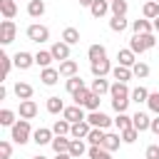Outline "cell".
Masks as SVG:
<instances>
[{"label":"cell","mask_w":159,"mask_h":159,"mask_svg":"<svg viewBox=\"0 0 159 159\" xmlns=\"http://www.w3.org/2000/svg\"><path fill=\"white\" fill-rule=\"evenodd\" d=\"M10 139L15 142V144H27V142H32V129H30V119H17L12 127H10Z\"/></svg>","instance_id":"6da1fadb"},{"label":"cell","mask_w":159,"mask_h":159,"mask_svg":"<svg viewBox=\"0 0 159 159\" xmlns=\"http://www.w3.org/2000/svg\"><path fill=\"white\" fill-rule=\"evenodd\" d=\"M154 45H157L154 32H147V35H132V40H129V50H132L134 55H142V52L152 50Z\"/></svg>","instance_id":"7a4b0ae2"},{"label":"cell","mask_w":159,"mask_h":159,"mask_svg":"<svg viewBox=\"0 0 159 159\" xmlns=\"http://www.w3.org/2000/svg\"><path fill=\"white\" fill-rule=\"evenodd\" d=\"M27 40L42 45V42L50 40V30H47L45 25H40V22H32V25H27Z\"/></svg>","instance_id":"3957f363"},{"label":"cell","mask_w":159,"mask_h":159,"mask_svg":"<svg viewBox=\"0 0 159 159\" xmlns=\"http://www.w3.org/2000/svg\"><path fill=\"white\" fill-rule=\"evenodd\" d=\"M87 122H89V127H92V129H107L114 119H109L104 112H99V109H97V112H89V114H87Z\"/></svg>","instance_id":"277c9868"},{"label":"cell","mask_w":159,"mask_h":159,"mask_svg":"<svg viewBox=\"0 0 159 159\" xmlns=\"http://www.w3.org/2000/svg\"><path fill=\"white\" fill-rule=\"evenodd\" d=\"M15 32H17V27H15L12 20H2L0 22V42L2 45H10L15 40Z\"/></svg>","instance_id":"5b68a950"},{"label":"cell","mask_w":159,"mask_h":159,"mask_svg":"<svg viewBox=\"0 0 159 159\" xmlns=\"http://www.w3.org/2000/svg\"><path fill=\"white\" fill-rule=\"evenodd\" d=\"M62 119H67L70 124H75V122H84V119H87V114H84V107H77V104H72V107H65V112H62Z\"/></svg>","instance_id":"8992f818"},{"label":"cell","mask_w":159,"mask_h":159,"mask_svg":"<svg viewBox=\"0 0 159 159\" xmlns=\"http://www.w3.org/2000/svg\"><path fill=\"white\" fill-rule=\"evenodd\" d=\"M89 72L94 77H107V75H112V62L107 57L104 60H97V62H89Z\"/></svg>","instance_id":"52a82bcc"},{"label":"cell","mask_w":159,"mask_h":159,"mask_svg":"<svg viewBox=\"0 0 159 159\" xmlns=\"http://www.w3.org/2000/svg\"><path fill=\"white\" fill-rule=\"evenodd\" d=\"M12 62H15V67H17V70H30V67L35 65V55H30V52L20 50V52H15Z\"/></svg>","instance_id":"ba28073f"},{"label":"cell","mask_w":159,"mask_h":159,"mask_svg":"<svg viewBox=\"0 0 159 159\" xmlns=\"http://www.w3.org/2000/svg\"><path fill=\"white\" fill-rule=\"evenodd\" d=\"M52 139H55V132L47 129V127H40V129L32 132V142H35L37 147H42V144H52Z\"/></svg>","instance_id":"9c48e42d"},{"label":"cell","mask_w":159,"mask_h":159,"mask_svg":"<svg viewBox=\"0 0 159 159\" xmlns=\"http://www.w3.org/2000/svg\"><path fill=\"white\" fill-rule=\"evenodd\" d=\"M132 127H134L137 132H147V129L152 127L149 114H147V112H137V114H132Z\"/></svg>","instance_id":"30bf717a"},{"label":"cell","mask_w":159,"mask_h":159,"mask_svg":"<svg viewBox=\"0 0 159 159\" xmlns=\"http://www.w3.org/2000/svg\"><path fill=\"white\" fill-rule=\"evenodd\" d=\"M89 132H92V127H89V122L84 119V122H75V124H72L70 137H72V139H87Z\"/></svg>","instance_id":"8fae6325"},{"label":"cell","mask_w":159,"mask_h":159,"mask_svg":"<svg viewBox=\"0 0 159 159\" xmlns=\"http://www.w3.org/2000/svg\"><path fill=\"white\" fill-rule=\"evenodd\" d=\"M50 52H52V57L55 60H60V62H65V60H70V45L67 42H55L52 47H50Z\"/></svg>","instance_id":"7c38bea8"},{"label":"cell","mask_w":159,"mask_h":159,"mask_svg":"<svg viewBox=\"0 0 159 159\" xmlns=\"http://www.w3.org/2000/svg\"><path fill=\"white\" fill-rule=\"evenodd\" d=\"M60 77H62V75H60V70H55V67H45V70L40 72V80H42V84H47V87L57 84Z\"/></svg>","instance_id":"4fadbf2b"},{"label":"cell","mask_w":159,"mask_h":159,"mask_svg":"<svg viewBox=\"0 0 159 159\" xmlns=\"http://www.w3.org/2000/svg\"><path fill=\"white\" fill-rule=\"evenodd\" d=\"M109 94H112V99H129V97H132L127 82H114L112 89H109Z\"/></svg>","instance_id":"5bb4252c"},{"label":"cell","mask_w":159,"mask_h":159,"mask_svg":"<svg viewBox=\"0 0 159 159\" xmlns=\"http://www.w3.org/2000/svg\"><path fill=\"white\" fill-rule=\"evenodd\" d=\"M109 10H112V2H109V0H94V2H92V7H89L92 17H104Z\"/></svg>","instance_id":"9a60e30c"},{"label":"cell","mask_w":159,"mask_h":159,"mask_svg":"<svg viewBox=\"0 0 159 159\" xmlns=\"http://www.w3.org/2000/svg\"><path fill=\"white\" fill-rule=\"evenodd\" d=\"M37 114V104L32 99H22L20 102V119H32Z\"/></svg>","instance_id":"2e32d148"},{"label":"cell","mask_w":159,"mask_h":159,"mask_svg":"<svg viewBox=\"0 0 159 159\" xmlns=\"http://www.w3.org/2000/svg\"><path fill=\"white\" fill-rule=\"evenodd\" d=\"M45 10H47L45 0H30V2H27V15H30V17H35V20H37V17H42V15H45Z\"/></svg>","instance_id":"e0dca14e"},{"label":"cell","mask_w":159,"mask_h":159,"mask_svg":"<svg viewBox=\"0 0 159 159\" xmlns=\"http://www.w3.org/2000/svg\"><path fill=\"white\" fill-rule=\"evenodd\" d=\"M132 30H134V35H147V32H154V22L152 20H134L132 22Z\"/></svg>","instance_id":"ac0fdd59"},{"label":"cell","mask_w":159,"mask_h":159,"mask_svg":"<svg viewBox=\"0 0 159 159\" xmlns=\"http://www.w3.org/2000/svg\"><path fill=\"white\" fill-rule=\"evenodd\" d=\"M87 57H89V62L104 60V57H107V47H104V45H99V42H94V45H89V50H87Z\"/></svg>","instance_id":"d6986e66"},{"label":"cell","mask_w":159,"mask_h":159,"mask_svg":"<svg viewBox=\"0 0 159 159\" xmlns=\"http://www.w3.org/2000/svg\"><path fill=\"white\" fill-rule=\"evenodd\" d=\"M117 60H119L122 67H134V65H137V55H134L129 47H127V50H119V52H117Z\"/></svg>","instance_id":"ffe728a7"},{"label":"cell","mask_w":159,"mask_h":159,"mask_svg":"<svg viewBox=\"0 0 159 159\" xmlns=\"http://www.w3.org/2000/svg\"><path fill=\"white\" fill-rule=\"evenodd\" d=\"M112 77H114L117 82H129V80L134 77V72H132V67H122V65H117V67H112Z\"/></svg>","instance_id":"44dd1931"},{"label":"cell","mask_w":159,"mask_h":159,"mask_svg":"<svg viewBox=\"0 0 159 159\" xmlns=\"http://www.w3.org/2000/svg\"><path fill=\"white\" fill-rule=\"evenodd\" d=\"M89 89H92V92H94L97 97H102V94H107V92L112 89V84H109V82H107L104 77H94V80H92V87H89Z\"/></svg>","instance_id":"7402d4cb"},{"label":"cell","mask_w":159,"mask_h":159,"mask_svg":"<svg viewBox=\"0 0 159 159\" xmlns=\"http://www.w3.org/2000/svg\"><path fill=\"white\" fill-rule=\"evenodd\" d=\"M12 92H15V97H17L20 102H22V99H30V97H32V84H27V82H15Z\"/></svg>","instance_id":"603a6c76"},{"label":"cell","mask_w":159,"mask_h":159,"mask_svg":"<svg viewBox=\"0 0 159 159\" xmlns=\"http://www.w3.org/2000/svg\"><path fill=\"white\" fill-rule=\"evenodd\" d=\"M142 15H144L147 20H157V17H159V2H157V0H147V2L142 5Z\"/></svg>","instance_id":"cb8c5ba5"},{"label":"cell","mask_w":159,"mask_h":159,"mask_svg":"<svg viewBox=\"0 0 159 159\" xmlns=\"http://www.w3.org/2000/svg\"><path fill=\"white\" fill-rule=\"evenodd\" d=\"M0 12L5 20H12L17 15V2L15 0H0Z\"/></svg>","instance_id":"d4e9b609"},{"label":"cell","mask_w":159,"mask_h":159,"mask_svg":"<svg viewBox=\"0 0 159 159\" xmlns=\"http://www.w3.org/2000/svg\"><path fill=\"white\" fill-rule=\"evenodd\" d=\"M119 144H122V134H114V132H107V137H104V149L107 152H117L119 149Z\"/></svg>","instance_id":"484cf974"},{"label":"cell","mask_w":159,"mask_h":159,"mask_svg":"<svg viewBox=\"0 0 159 159\" xmlns=\"http://www.w3.org/2000/svg\"><path fill=\"white\" fill-rule=\"evenodd\" d=\"M77 70H80V67H77V62H75V60H65V62H60V75H62V77H67V80H70V77H75V75H77Z\"/></svg>","instance_id":"4316f807"},{"label":"cell","mask_w":159,"mask_h":159,"mask_svg":"<svg viewBox=\"0 0 159 159\" xmlns=\"http://www.w3.org/2000/svg\"><path fill=\"white\" fill-rule=\"evenodd\" d=\"M70 144H72V137L67 139V137H55L52 139V149H55V154H62V152H70Z\"/></svg>","instance_id":"83f0119b"},{"label":"cell","mask_w":159,"mask_h":159,"mask_svg":"<svg viewBox=\"0 0 159 159\" xmlns=\"http://www.w3.org/2000/svg\"><path fill=\"white\" fill-rule=\"evenodd\" d=\"M52 60H55V57H52V52H50V50H37V52H35V65H40L42 70H45V67H50V62H52Z\"/></svg>","instance_id":"f1b7e54d"},{"label":"cell","mask_w":159,"mask_h":159,"mask_svg":"<svg viewBox=\"0 0 159 159\" xmlns=\"http://www.w3.org/2000/svg\"><path fill=\"white\" fill-rule=\"evenodd\" d=\"M104 137H107L104 129H92V132L87 134V142H89V147H102V144H104Z\"/></svg>","instance_id":"f546056e"},{"label":"cell","mask_w":159,"mask_h":159,"mask_svg":"<svg viewBox=\"0 0 159 159\" xmlns=\"http://www.w3.org/2000/svg\"><path fill=\"white\" fill-rule=\"evenodd\" d=\"M129 27V22H127V17H119V15H112V20H109V30L112 32H124Z\"/></svg>","instance_id":"4dcf8cb0"},{"label":"cell","mask_w":159,"mask_h":159,"mask_svg":"<svg viewBox=\"0 0 159 159\" xmlns=\"http://www.w3.org/2000/svg\"><path fill=\"white\" fill-rule=\"evenodd\" d=\"M62 42H67L70 47L77 45V42H80V30H77V27H65V32H62Z\"/></svg>","instance_id":"1f68e13d"},{"label":"cell","mask_w":159,"mask_h":159,"mask_svg":"<svg viewBox=\"0 0 159 159\" xmlns=\"http://www.w3.org/2000/svg\"><path fill=\"white\" fill-rule=\"evenodd\" d=\"M65 87H67V92H70V94H77L80 89H84V82H82V77H80V75H75V77H70V80L65 82Z\"/></svg>","instance_id":"d6a6232c"},{"label":"cell","mask_w":159,"mask_h":159,"mask_svg":"<svg viewBox=\"0 0 159 159\" xmlns=\"http://www.w3.org/2000/svg\"><path fill=\"white\" fill-rule=\"evenodd\" d=\"M47 112L50 114H62L65 112V102L60 97H47Z\"/></svg>","instance_id":"836d02e7"},{"label":"cell","mask_w":159,"mask_h":159,"mask_svg":"<svg viewBox=\"0 0 159 159\" xmlns=\"http://www.w3.org/2000/svg\"><path fill=\"white\" fill-rule=\"evenodd\" d=\"M70 129H72V124H70L67 119H57V122L52 124V132H55V137H67V134H70Z\"/></svg>","instance_id":"e575fe53"},{"label":"cell","mask_w":159,"mask_h":159,"mask_svg":"<svg viewBox=\"0 0 159 159\" xmlns=\"http://www.w3.org/2000/svg\"><path fill=\"white\" fill-rule=\"evenodd\" d=\"M84 152H87L84 139H72V144H70V157H72V159H80Z\"/></svg>","instance_id":"d590c367"},{"label":"cell","mask_w":159,"mask_h":159,"mask_svg":"<svg viewBox=\"0 0 159 159\" xmlns=\"http://www.w3.org/2000/svg\"><path fill=\"white\" fill-rule=\"evenodd\" d=\"M129 99H132V102H137V104H142V102H147V99H149V89L139 84L137 89H132V97H129Z\"/></svg>","instance_id":"8d00e7d4"},{"label":"cell","mask_w":159,"mask_h":159,"mask_svg":"<svg viewBox=\"0 0 159 159\" xmlns=\"http://www.w3.org/2000/svg\"><path fill=\"white\" fill-rule=\"evenodd\" d=\"M89 97H92V89H89V87H84V89H80L77 94H72V99H75L77 107H84V104L89 102Z\"/></svg>","instance_id":"74e56055"},{"label":"cell","mask_w":159,"mask_h":159,"mask_svg":"<svg viewBox=\"0 0 159 159\" xmlns=\"http://www.w3.org/2000/svg\"><path fill=\"white\" fill-rule=\"evenodd\" d=\"M87 154H89V159H112V152H107L104 147H89Z\"/></svg>","instance_id":"f35d334b"},{"label":"cell","mask_w":159,"mask_h":159,"mask_svg":"<svg viewBox=\"0 0 159 159\" xmlns=\"http://www.w3.org/2000/svg\"><path fill=\"white\" fill-rule=\"evenodd\" d=\"M15 122H17V119H15V112H12V109H7V107L0 109V124H2V127H12Z\"/></svg>","instance_id":"ab89813d"},{"label":"cell","mask_w":159,"mask_h":159,"mask_svg":"<svg viewBox=\"0 0 159 159\" xmlns=\"http://www.w3.org/2000/svg\"><path fill=\"white\" fill-rule=\"evenodd\" d=\"M114 124H117V129H119V132H124V129H129V127H132V117H129L127 112H122V114H117V117H114Z\"/></svg>","instance_id":"60d3db41"},{"label":"cell","mask_w":159,"mask_h":159,"mask_svg":"<svg viewBox=\"0 0 159 159\" xmlns=\"http://www.w3.org/2000/svg\"><path fill=\"white\" fill-rule=\"evenodd\" d=\"M127 10H129V5H127V0H114V2H112V15H119V17H127Z\"/></svg>","instance_id":"b9f144b4"},{"label":"cell","mask_w":159,"mask_h":159,"mask_svg":"<svg viewBox=\"0 0 159 159\" xmlns=\"http://www.w3.org/2000/svg\"><path fill=\"white\" fill-rule=\"evenodd\" d=\"M132 72H134V77L144 80V77H149V65H147V62H137V65L132 67Z\"/></svg>","instance_id":"7bdbcfd3"},{"label":"cell","mask_w":159,"mask_h":159,"mask_svg":"<svg viewBox=\"0 0 159 159\" xmlns=\"http://www.w3.org/2000/svg\"><path fill=\"white\" fill-rule=\"evenodd\" d=\"M119 134H122V142H124V144H134L137 137H139V132H137L134 127H129V129H124V132H119Z\"/></svg>","instance_id":"ee69618b"},{"label":"cell","mask_w":159,"mask_h":159,"mask_svg":"<svg viewBox=\"0 0 159 159\" xmlns=\"http://www.w3.org/2000/svg\"><path fill=\"white\" fill-rule=\"evenodd\" d=\"M147 107L149 112H154L159 117V92H149V99H147Z\"/></svg>","instance_id":"f6af8a7d"},{"label":"cell","mask_w":159,"mask_h":159,"mask_svg":"<svg viewBox=\"0 0 159 159\" xmlns=\"http://www.w3.org/2000/svg\"><path fill=\"white\" fill-rule=\"evenodd\" d=\"M0 62H2V75H5V77H7V75H10V70H12V65H15V62H12V57H10V55H7V52H0Z\"/></svg>","instance_id":"bcb514c9"},{"label":"cell","mask_w":159,"mask_h":159,"mask_svg":"<svg viewBox=\"0 0 159 159\" xmlns=\"http://www.w3.org/2000/svg\"><path fill=\"white\" fill-rule=\"evenodd\" d=\"M10 154H12V144L7 139H2L0 142V159H10Z\"/></svg>","instance_id":"7dc6e473"},{"label":"cell","mask_w":159,"mask_h":159,"mask_svg":"<svg viewBox=\"0 0 159 159\" xmlns=\"http://www.w3.org/2000/svg\"><path fill=\"white\" fill-rule=\"evenodd\" d=\"M144 159H159V144H149L144 152Z\"/></svg>","instance_id":"c3c4849f"},{"label":"cell","mask_w":159,"mask_h":159,"mask_svg":"<svg viewBox=\"0 0 159 159\" xmlns=\"http://www.w3.org/2000/svg\"><path fill=\"white\" fill-rule=\"evenodd\" d=\"M84 107H87L89 112H97V109H99V97H97V94L92 92V97H89V102H87Z\"/></svg>","instance_id":"681fc988"},{"label":"cell","mask_w":159,"mask_h":159,"mask_svg":"<svg viewBox=\"0 0 159 159\" xmlns=\"http://www.w3.org/2000/svg\"><path fill=\"white\" fill-rule=\"evenodd\" d=\"M149 129H152V132L159 137V117H157V119H152V127H149Z\"/></svg>","instance_id":"f907efd6"},{"label":"cell","mask_w":159,"mask_h":159,"mask_svg":"<svg viewBox=\"0 0 159 159\" xmlns=\"http://www.w3.org/2000/svg\"><path fill=\"white\" fill-rule=\"evenodd\" d=\"M77 2H80L82 7H92V2H94V0H77Z\"/></svg>","instance_id":"816d5d0a"},{"label":"cell","mask_w":159,"mask_h":159,"mask_svg":"<svg viewBox=\"0 0 159 159\" xmlns=\"http://www.w3.org/2000/svg\"><path fill=\"white\" fill-rule=\"evenodd\" d=\"M55 159H72L70 152H62V154H55Z\"/></svg>","instance_id":"f5cc1de1"},{"label":"cell","mask_w":159,"mask_h":159,"mask_svg":"<svg viewBox=\"0 0 159 159\" xmlns=\"http://www.w3.org/2000/svg\"><path fill=\"white\" fill-rule=\"evenodd\" d=\"M152 22H154V32H159V17H157V20H152Z\"/></svg>","instance_id":"db71d44e"},{"label":"cell","mask_w":159,"mask_h":159,"mask_svg":"<svg viewBox=\"0 0 159 159\" xmlns=\"http://www.w3.org/2000/svg\"><path fill=\"white\" fill-rule=\"evenodd\" d=\"M32 159H47V157H42V154H37V157H32Z\"/></svg>","instance_id":"11a10c76"},{"label":"cell","mask_w":159,"mask_h":159,"mask_svg":"<svg viewBox=\"0 0 159 159\" xmlns=\"http://www.w3.org/2000/svg\"><path fill=\"white\" fill-rule=\"evenodd\" d=\"M109 2H114V0H109Z\"/></svg>","instance_id":"9f6ffc18"},{"label":"cell","mask_w":159,"mask_h":159,"mask_svg":"<svg viewBox=\"0 0 159 159\" xmlns=\"http://www.w3.org/2000/svg\"><path fill=\"white\" fill-rule=\"evenodd\" d=\"M157 2H159V0H157Z\"/></svg>","instance_id":"6f0895ef"}]
</instances>
